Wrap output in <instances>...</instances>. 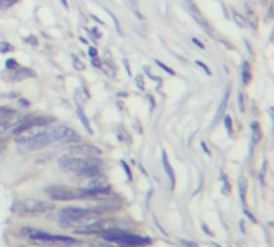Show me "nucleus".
<instances>
[{
	"label": "nucleus",
	"instance_id": "1",
	"mask_svg": "<svg viewBox=\"0 0 274 247\" xmlns=\"http://www.w3.org/2000/svg\"><path fill=\"white\" fill-rule=\"evenodd\" d=\"M58 164L63 170L87 178L97 177L101 170V161L93 156H64L58 161Z\"/></svg>",
	"mask_w": 274,
	"mask_h": 247
},
{
	"label": "nucleus",
	"instance_id": "2",
	"mask_svg": "<svg viewBox=\"0 0 274 247\" xmlns=\"http://www.w3.org/2000/svg\"><path fill=\"white\" fill-rule=\"evenodd\" d=\"M95 234L101 236V239L113 243L119 247H136V246H147L151 243L149 238L146 236H138V234H131L129 231H124L120 228H106V230H98Z\"/></svg>",
	"mask_w": 274,
	"mask_h": 247
},
{
	"label": "nucleus",
	"instance_id": "3",
	"mask_svg": "<svg viewBox=\"0 0 274 247\" xmlns=\"http://www.w3.org/2000/svg\"><path fill=\"white\" fill-rule=\"evenodd\" d=\"M21 233L29 241H32L34 244H40V246H79L81 244V241L76 238H71V236L51 234V233H47V231L31 228V227H24L21 230Z\"/></svg>",
	"mask_w": 274,
	"mask_h": 247
},
{
	"label": "nucleus",
	"instance_id": "4",
	"mask_svg": "<svg viewBox=\"0 0 274 247\" xmlns=\"http://www.w3.org/2000/svg\"><path fill=\"white\" fill-rule=\"evenodd\" d=\"M53 209L50 202L37 201V199H21L12 206V210L18 215H39Z\"/></svg>",
	"mask_w": 274,
	"mask_h": 247
},
{
	"label": "nucleus",
	"instance_id": "5",
	"mask_svg": "<svg viewBox=\"0 0 274 247\" xmlns=\"http://www.w3.org/2000/svg\"><path fill=\"white\" fill-rule=\"evenodd\" d=\"M87 214H101L99 210L95 207V209H87V207H77V206H69V207H64L58 214V222H60L61 227L64 228H71L74 222L79 220L81 217Z\"/></svg>",
	"mask_w": 274,
	"mask_h": 247
},
{
	"label": "nucleus",
	"instance_id": "6",
	"mask_svg": "<svg viewBox=\"0 0 274 247\" xmlns=\"http://www.w3.org/2000/svg\"><path fill=\"white\" fill-rule=\"evenodd\" d=\"M51 122H53L51 115H24V117H21L16 122V127L13 129V132L18 133L21 130L29 127H47Z\"/></svg>",
	"mask_w": 274,
	"mask_h": 247
},
{
	"label": "nucleus",
	"instance_id": "7",
	"mask_svg": "<svg viewBox=\"0 0 274 247\" xmlns=\"http://www.w3.org/2000/svg\"><path fill=\"white\" fill-rule=\"evenodd\" d=\"M47 194L51 201H74L79 199L77 190H71L66 186H50L47 188Z\"/></svg>",
	"mask_w": 274,
	"mask_h": 247
},
{
	"label": "nucleus",
	"instance_id": "8",
	"mask_svg": "<svg viewBox=\"0 0 274 247\" xmlns=\"http://www.w3.org/2000/svg\"><path fill=\"white\" fill-rule=\"evenodd\" d=\"M162 165H164V170L167 173L168 180H170V186L173 188V186H175V173H173V170H172L170 162H168V157H167L165 151H162Z\"/></svg>",
	"mask_w": 274,
	"mask_h": 247
},
{
	"label": "nucleus",
	"instance_id": "9",
	"mask_svg": "<svg viewBox=\"0 0 274 247\" xmlns=\"http://www.w3.org/2000/svg\"><path fill=\"white\" fill-rule=\"evenodd\" d=\"M229 92H231V88L228 87L226 88V92H225V97H223V101H221V104H220V108H218V113H217V115H215V119H213V124H217L218 120L223 117V114H225V109H226V106H228V99H229Z\"/></svg>",
	"mask_w": 274,
	"mask_h": 247
},
{
	"label": "nucleus",
	"instance_id": "10",
	"mask_svg": "<svg viewBox=\"0 0 274 247\" xmlns=\"http://www.w3.org/2000/svg\"><path fill=\"white\" fill-rule=\"evenodd\" d=\"M250 130H252V145H257L261 138V132H260V125H258V122H252Z\"/></svg>",
	"mask_w": 274,
	"mask_h": 247
},
{
	"label": "nucleus",
	"instance_id": "11",
	"mask_svg": "<svg viewBox=\"0 0 274 247\" xmlns=\"http://www.w3.org/2000/svg\"><path fill=\"white\" fill-rule=\"evenodd\" d=\"M31 76H34V71H31V69H26V67H19L18 71H15V72H13L12 79H13V81H18V79L31 77Z\"/></svg>",
	"mask_w": 274,
	"mask_h": 247
},
{
	"label": "nucleus",
	"instance_id": "12",
	"mask_svg": "<svg viewBox=\"0 0 274 247\" xmlns=\"http://www.w3.org/2000/svg\"><path fill=\"white\" fill-rule=\"evenodd\" d=\"M242 82H244V85L250 82V66L247 61H244V65H242Z\"/></svg>",
	"mask_w": 274,
	"mask_h": 247
},
{
	"label": "nucleus",
	"instance_id": "13",
	"mask_svg": "<svg viewBox=\"0 0 274 247\" xmlns=\"http://www.w3.org/2000/svg\"><path fill=\"white\" fill-rule=\"evenodd\" d=\"M77 114H79V117H81V120H82V124H83V125H85L87 132H88V133H92V132H93V130H92V127H90V122H88L87 115H85V114H83V113H82V109H81V108H79V109H77Z\"/></svg>",
	"mask_w": 274,
	"mask_h": 247
},
{
	"label": "nucleus",
	"instance_id": "14",
	"mask_svg": "<svg viewBox=\"0 0 274 247\" xmlns=\"http://www.w3.org/2000/svg\"><path fill=\"white\" fill-rule=\"evenodd\" d=\"M15 111L13 109H7V108H0V120H7L10 117H13Z\"/></svg>",
	"mask_w": 274,
	"mask_h": 247
},
{
	"label": "nucleus",
	"instance_id": "15",
	"mask_svg": "<svg viewBox=\"0 0 274 247\" xmlns=\"http://www.w3.org/2000/svg\"><path fill=\"white\" fill-rule=\"evenodd\" d=\"M18 0H0V10H8L10 7L16 5Z\"/></svg>",
	"mask_w": 274,
	"mask_h": 247
},
{
	"label": "nucleus",
	"instance_id": "16",
	"mask_svg": "<svg viewBox=\"0 0 274 247\" xmlns=\"http://www.w3.org/2000/svg\"><path fill=\"white\" fill-rule=\"evenodd\" d=\"M239 191H241V201L245 202V181H244V178H241L239 180Z\"/></svg>",
	"mask_w": 274,
	"mask_h": 247
},
{
	"label": "nucleus",
	"instance_id": "17",
	"mask_svg": "<svg viewBox=\"0 0 274 247\" xmlns=\"http://www.w3.org/2000/svg\"><path fill=\"white\" fill-rule=\"evenodd\" d=\"M13 50V45L7 44V42H0V51L5 53V51H12Z\"/></svg>",
	"mask_w": 274,
	"mask_h": 247
},
{
	"label": "nucleus",
	"instance_id": "18",
	"mask_svg": "<svg viewBox=\"0 0 274 247\" xmlns=\"http://www.w3.org/2000/svg\"><path fill=\"white\" fill-rule=\"evenodd\" d=\"M225 124H226V129H228V133L231 135V133H233V127H231V117H229V115H225Z\"/></svg>",
	"mask_w": 274,
	"mask_h": 247
},
{
	"label": "nucleus",
	"instance_id": "19",
	"mask_svg": "<svg viewBox=\"0 0 274 247\" xmlns=\"http://www.w3.org/2000/svg\"><path fill=\"white\" fill-rule=\"evenodd\" d=\"M156 63H157V66H161V67H162V69H164V71H167V72H168V74H172V76H173V74H175V72H173V71L170 69V67H167L165 65H162V63H161L159 60H156Z\"/></svg>",
	"mask_w": 274,
	"mask_h": 247
},
{
	"label": "nucleus",
	"instance_id": "20",
	"mask_svg": "<svg viewBox=\"0 0 274 247\" xmlns=\"http://www.w3.org/2000/svg\"><path fill=\"white\" fill-rule=\"evenodd\" d=\"M120 164H122L124 170H125V173H127V178H129V180H131V172H130V169H129V165L125 164V162H120Z\"/></svg>",
	"mask_w": 274,
	"mask_h": 247
},
{
	"label": "nucleus",
	"instance_id": "21",
	"mask_svg": "<svg viewBox=\"0 0 274 247\" xmlns=\"http://www.w3.org/2000/svg\"><path fill=\"white\" fill-rule=\"evenodd\" d=\"M196 65H197V66H201V67H202V69L205 71V74H207V76H210V71H209V67H207V66H205V65H204V63H201V61H196Z\"/></svg>",
	"mask_w": 274,
	"mask_h": 247
},
{
	"label": "nucleus",
	"instance_id": "22",
	"mask_svg": "<svg viewBox=\"0 0 274 247\" xmlns=\"http://www.w3.org/2000/svg\"><path fill=\"white\" fill-rule=\"evenodd\" d=\"M239 109L244 113V97H242V93H239Z\"/></svg>",
	"mask_w": 274,
	"mask_h": 247
},
{
	"label": "nucleus",
	"instance_id": "23",
	"mask_svg": "<svg viewBox=\"0 0 274 247\" xmlns=\"http://www.w3.org/2000/svg\"><path fill=\"white\" fill-rule=\"evenodd\" d=\"M5 66H7L8 69H12V67H15V66H16V63H15V60H8L7 63H5Z\"/></svg>",
	"mask_w": 274,
	"mask_h": 247
},
{
	"label": "nucleus",
	"instance_id": "24",
	"mask_svg": "<svg viewBox=\"0 0 274 247\" xmlns=\"http://www.w3.org/2000/svg\"><path fill=\"white\" fill-rule=\"evenodd\" d=\"M136 82H138V87L141 88V90H143V88H145V83H143V79H141V76L136 77Z\"/></svg>",
	"mask_w": 274,
	"mask_h": 247
},
{
	"label": "nucleus",
	"instance_id": "25",
	"mask_svg": "<svg viewBox=\"0 0 274 247\" xmlns=\"http://www.w3.org/2000/svg\"><path fill=\"white\" fill-rule=\"evenodd\" d=\"M74 66H76V67H77V69H83V66L81 65V63H79V60H77V58H76V56H74Z\"/></svg>",
	"mask_w": 274,
	"mask_h": 247
},
{
	"label": "nucleus",
	"instance_id": "26",
	"mask_svg": "<svg viewBox=\"0 0 274 247\" xmlns=\"http://www.w3.org/2000/svg\"><path fill=\"white\" fill-rule=\"evenodd\" d=\"M88 53H90L92 58L97 56V49H93V47H90V50H88Z\"/></svg>",
	"mask_w": 274,
	"mask_h": 247
},
{
	"label": "nucleus",
	"instance_id": "27",
	"mask_svg": "<svg viewBox=\"0 0 274 247\" xmlns=\"http://www.w3.org/2000/svg\"><path fill=\"white\" fill-rule=\"evenodd\" d=\"M92 65H93V66H97V67H101V63H99V60H97V58H93Z\"/></svg>",
	"mask_w": 274,
	"mask_h": 247
},
{
	"label": "nucleus",
	"instance_id": "28",
	"mask_svg": "<svg viewBox=\"0 0 274 247\" xmlns=\"http://www.w3.org/2000/svg\"><path fill=\"white\" fill-rule=\"evenodd\" d=\"M193 42H194L196 45H199V49H204V44H202V42H199L197 39H193Z\"/></svg>",
	"mask_w": 274,
	"mask_h": 247
},
{
	"label": "nucleus",
	"instance_id": "29",
	"mask_svg": "<svg viewBox=\"0 0 274 247\" xmlns=\"http://www.w3.org/2000/svg\"><path fill=\"white\" fill-rule=\"evenodd\" d=\"M3 148H5V140H2V138H0V152L3 151Z\"/></svg>",
	"mask_w": 274,
	"mask_h": 247
},
{
	"label": "nucleus",
	"instance_id": "30",
	"mask_svg": "<svg viewBox=\"0 0 274 247\" xmlns=\"http://www.w3.org/2000/svg\"><path fill=\"white\" fill-rule=\"evenodd\" d=\"M61 2H63V5H64V7H67V2H66V0H61Z\"/></svg>",
	"mask_w": 274,
	"mask_h": 247
}]
</instances>
